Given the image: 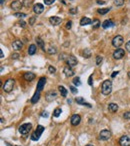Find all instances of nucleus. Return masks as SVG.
<instances>
[{
  "instance_id": "f257e3e1",
  "label": "nucleus",
  "mask_w": 130,
  "mask_h": 146,
  "mask_svg": "<svg viewBox=\"0 0 130 146\" xmlns=\"http://www.w3.org/2000/svg\"><path fill=\"white\" fill-rule=\"evenodd\" d=\"M112 91V82L110 80H105L101 86V92L104 95H109Z\"/></svg>"
},
{
  "instance_id": "f03ea898",
  "label": "nucleus",
  "mask_w": 130,
  "mask_h": 146,
  "mask_svg": "<svg viewBox=\"0 0 130 146\" xmlns=\"http://www.w3.org/2000/svg\"><path fill=\"white\" fill-rule=\"evenodd\" d=\"M43 131H44V127L41 126V125H38L37 128H36V130H35V131L33 132V134L31 135V139H32L33 141L39 140V138H40V136L42 135Z\"/></svg>"
},
{
  "instance_id": "7ed1b4c3",
  "label": "nucleus",
  "mask_w": 130,
  "mask_h": 146,
  "mask_svg": "<svg viewBox=\"0 0 130 146\" xmlns=\"http://www.w3.org/2000/svg\"><path fill=\"white\" fill-rule=\"evenodd\" d=\"M14 83H15V80H14V79H7V80L5 81L3 87H2L3 90H4L5 92H10V91H12V89H13V87H14Z\"/></svg>"
},
{
  "instance_id": "20e7f679",
  "label": "nucleus",
  "mask_w": 130,
  "mask_h": 146,
  "mask_svg": "<svg viewBox=\"0 0 130 146\" xmlns=\"http://www.w3.org/2000/svg\"><path fill=\"white\" fill-rule=\"evenodd\" d=\"M31 128H32V125L30 123H24L19 127V132L22 135H26L31 130Z\"/></svg>"
},
{
  "instance_id": "39448f33",
  "label": "nucleus",
  "mask_w": 130,
  "mask_h": 146,
  "mask_svg": "<svg viewBox=\"0 0 130 146\" xmlns=\"http://www.w3.org/2000/svg\"><path fill=\"white\" fill-rule=\"evenodd\" d=\"M111 138V132L107 129H104L100 132L99 134V139L100 140H103V141H106V140H109Z\"/></svg>"
},
{
  "instance_id": "423d86ee",
  "label": "nucleus",
  "mask_w": 130,
  "mask_h": 146,
  "mask_svg": "<svg viewBox=\"0 0 130 146\" xmlns=\"http://www.w3.org/2000/svg\"><path fill=\"white\" fill-rule=\"evenodd\" d=\"M123 37L121 35H116L113 39H112V45L114 47H120L123 44Z\"/></svg>"
},
{
  "instance_id": "0eeeda50",
  "label": "nucleus",
  "mask_w": 130,
  "mask_h": 146,
  "mask_svg": "<svg viewBox=\"0 0 130 146\" xmlns=\"http://www.w3.org/2000/svg\"><path fill=\"white\" fill-rule=\"evenodd\" d=\"M124 55H125V51L124 49H121V48H118L113 52V57L115 59H121L124 57Z\"/></svg>"
},
{
  "instance_id": "6e6552de",
  "label": "nucleus",
  "mask_w": 130,
  "mask_h": 146,
  "mask_svg": "<svg viewBox=\"0 0 130 146\" xmlns=\"http://www.w3.org/2000/svg\"><path fill=\"white\" fill-rule=\"evenodd\" d=\"M119 144L120 146H130V137L127 135H123L119 139Z\"/></svg>"
},
{
  "instance_id": "1a4fd4ad",
  "label": "nucleus",
  "mask_w": 130,
  "mask_h": 146,
  "mask_svg": "<svg viewBox=\"0 0 130 146\" xmlns=\"http://www.w3.org/2000/svg\"><path fill=\"white\" fill-rule=\"evenodd\" d=\"M80 121H81V117H80V115H78V114L72 115V117H71V119H70V122H71V124H72L73 126L79 125Z\"/></svg>"
},
{
  "instance_id": "9d476101",
  "label": "nucleus",
  "mask_w": 130,
  "mask_h": 146,
  "mask_svg": "<svg viewBox=\"0 0 130 146\" xmlns=\"http://www.w3.org/2000/svg\"><path fill=\"white\" fill-rule=\"evenodd\" d=\"M22 6H23V3H21L19 0H15V1H13V2L11 3V8H12L13 10H15V11L20 10V9L22 8Z\"/></svg>"
},
{
  "instance_id": "9b49d317",
  "label": "nucleus",
  "mask_w": 130,
  "mask_h": 146,
  "mask_svg": "<svg viewBox=\"0 0 130 146\" xmlns=\"http://www.w3.org/2000/svg\"><path fill=\"white\" fill-rule=\"evenodd\" d=\"M33 11L36 13V14H41L43 11H44V6L40 3H36L34 6H33Z\"/></svg>"
},
{
  "instance_id": "f8f14e48",
  "label": "nucleus",
  "mask_w": 130,
  "mask_h": 146,
  "mask_svg": "<svg viewBox=\"0 0 130 146\" xmlns=\"http://www.w3.org/2000/svg\"><path fill=\"white\" fill-rule=\"evenodd\" d=\"M49 22H50L52 25L57 26V25H59V24L62 22V19H61L60 17H57V16H52V17L49 18Z\"/></svg>"
},
{
  "instance_id": "ddd939ff",
  "label": "nucleus",
  "mask_w": 130,
  "mask_h": 146,
  "mask_svg": "<svg viewBox=\"0 0 130 146\" xmlns=\"http://www.w3.org/2000/svg\"><path fill=\"white\" fill-rule=\"evenodd\" d=\"M66 62H67V64H68V66L73 67V66H76V64H77V59H76V57L70 55V56H68Z\"/></svg>"
},
{
  "instance_id": "4468645a",
  "label": "nucleus",
  "mask_w": 130,
  "mask_h": 146,
  "mask_svg": "<svg viewBox=\"0 0 130 146\" xmlns=\"http://www.w3.org/2000/svg\"><path fill=\"white\" fill-rule=\"evenodd\" d=\"M46 84V78L45 77H41L38 81V84H37V91L41 92V90L44 88V85Z\"/></svg>"
},
{
  "instance_id": "2eb2a0df",
  "label": "nucleus",
  "mask_w": 130,
  "mask_h": 146,
  "mask_svg": "<svg viewBox=\"0 0 130 146\" xmlns=\"http://www.w3.org/2000/svg\"><path fill=\"white\" fill-rule=\"evenodd\" d=\"M56 96H57V94H56L55 91H49V92L46 94V100H47L48 102H50V101L54 100V99L56 98Z\"/></svg>"
},
{
  "instance_id": "dca6fc26",
  "label": "nucleus",
  "mask_w": 130,
  "mask_h": 146,
  "mask_svg": "<svg viewBox=\"0 0 130 146\" xmlns=\"http://www.w3.org/2000/svg\"><path fill=\"white\" fill-rule=\"evenodd\" d=\"M63 72H64V74L67 76V77H71V76H73V75H74V71H73L72 67H70V66H68V65L64 67Z\"/></svg>"
},
{
  "instance_id": "f3484780",
  "label": "nucleus",
  "mask_w": 130,
  "mask_h": 146,
  "mask_svg": "<svg viewBox=\"0 0 130 146\" xmlns=\"http://www.w3.org/2000/svg\"><path fill=\"white\" fill-rule=\"evenodd\" d=\"M22 46H23V43H22L20 40H15V41H13V43H12V47H13V49H15V50H20V49L22 48Z\"/></svg>"
},
{
  "instance_id": "a211bd4d",
  "label": "nucleus",
  "mask_w": 130,
  "mask_h": 146,
  "mask_svg": "<svg viewBox=\"0 0 130 146\" xmlns=\"http://www.w3.org/2000/svg\"><path fill=\"white\" fill-rule=\"evenodd\" d=\"M24 79L26 80V81H32V80H34L35 79V74L34 73H32V72H26V73H24Z\"/></svg>"
},
{
  "instance_id": "6ab92c4d",
  "label": "nucleus",
  "mask_w": 130,
  "mask_h": 146,
  "mask_svg": "<svg viewBox=\"0 0 130 146\" xmlns=\"http://www.w3.org/2000/svg\"><path fill=\"white\" fill-rule=\"evenodd\" d=\"M101 25H102V27H103L104 29H107V28H110V27L114 26V22H113L112 20L108 19V20H105Z\"/></svg>"
},
{
  "instance_id": "aec40b11",
  "label": "nucleus",
  "mask_w": 130,
  "mask_h": 146,
  "mask_svg": "<svg viewBox=\"0 0 130 146\" xmlns=\"http://www.w3.org/2000/svg\"><path fill=\"white\" fill-rule=\"evenodd\" d=\"M92 23V20L88 17H82L80 20V25L81 26H85V25H89Z\"/></svg>"
},
{
  "instance_id": "412c9836",
  "label": "nucleus",
  "mask_w": 130,
  "mask_h": 146,
  "mask_svg": "<svg viewBox=\"0 0 130 146\" xmlns=\"http://www.w3.org/2000/svg\"><path fill=\"white\" fill-rule=\"evenodd\" d=\"M36 50H37V46L35 44H31L28 48V54L29 55H34L36 53Z\"/></svg>"
},
{
  "instance_id": "4be33fe9",
  "label": "nucleus",
  "mask_w": 130,
  "mask_h": 146,
  "mask_svg": "<svg viewBox=\"0 0 130 146\" xmlns=\"http://www.w3.org/2000/svg\"><path fill=\"white\" fill-rule=\"evenodd\" d=\"M76 102H77L78 104L85 105V106H87V107H91V105H90L89 103H86V102H85V100H84L82 97H77V98H76Z\"/></svg>"
},
{
  "instance_id": "5701e85b",
  "label": "nucleus",
  "mask_w": 130,
  "mask_h": 146,
  "mask_svg": "<svg viewBox=\"0 0 130 146\" xmlns=\"http://www.w3.org/2000/svg\"><path fill=\"white\" fill-rule=\"evenodd\" d=\"M108 109H109L110 112H116L118 110V105L115 104V103H110L108 105Z\"/></svg>"
},
{
  "instance_id": "b1692460",
  "label": "nucleus",
  "mask_w": 130,
  "mask_h": 146,
  "mask_svg": "<svg viewBox=\"0 0 130 146\" xmlns=\"http://www.w3.org/2000/svg\"><path fill=\"white\" fill-rule=\"evenodd\" d=\"M39 98H40V92H39V91H36L35 94L33 95L32 99H31V102H32V103H36V102H38Z\"/></svg>"
},
{
  "instance_id": "393cba45",
  "label": "nucleus",
  "mask_w": 130,
  "mask_h": 146,
  "mask_svg": "<svg viewBox=\"0 0 130 146\" xmlns=\"http://www.w3.org/2000/svg\"><path fill=\"white\" fill-rule=\"evenodd\" d=\"M58 90H59V92H60L61 96H63V97H65V96L67 95V90L65 89L64 86H59V87H58Z\"/></svg>"
},
{
  "instance_id": "a878e982",
  "label": "nucleus",
  "mask_w": 130,
  "mask_h": 146,
  "mask_svg": "<svg viewBox=\"0 0 130 146\" xmlns=\"http://www.w3.org/2000/svg\"><path fill=\"white\" fill-rule=\"evenodd\" d=\"M36 41H37V44L40 46V48L44 51V50H45V48H44V42L42 41V39H41L40 37H37V38H36Z\"/></svg>"
},
{
  "instance_id": "bb28decb",
  "label": "nucleus",
  "mask_w": 130,
  "mask_h": 146,
  "mask_svg": "<svg viewBox=\"0 0 130 146\" xmlns=\"http://www.w3.org/2000/svg\"><path fill=\"white\" fill-rule=\"evenodd\" d=\"M109 11H110V8H101V9H98L97 10V12L99 14H101V15H104V14L108 13Z\"/></svg>"
},
{
  "instance_id": "cd10ccee",
  "label": "nucleus",
  "mask_w": 130,
  "mask_h": 146,
  "mask_svg": "<svg viewBox=\"0 0 130 146\" xmlns=\"http://www.w3.org/2000/svg\"><path fill=\"white\" fill-rule=\"evenodd\" d=\"M99 26H100V21H99L98 19H95V20H93V21H92V27H93L94 29L98 28Z\"/></svg>"
},
{
  "instance_id": "c85d7f7f",
  "label": "nucleus",
  "mask_w": 130,
  "mask_h": 146,
  "mask_svg": "<svg viewBox=\"0 0 130 146\" xmlns=\"http://www.w3.org/2000/svg\"><path fill=\"white\" fill-rule=\"evenodd\" d=\"M32 0H23V6L24 7H26V8H28V7H30L31 5H32Z\"/></svg>"
},
{
  "instance_id": "c756f323",
  "label": "nucleus",
  "mask_w": 130,
  "mask_h": 146,
  "mask_svg": "<svg viewBox=\"0 0 130 146\" xmlns=\"http://www.w3.org/2000/svg\"><path fill=\"white\" fill-rule=\"evenodd\" d=\"M61 112H62V110H61L60 108H56V109L53 111V116H54V117H59L60 114H61Z\"/></svg>"
},
{
  "instance_id": "7c9ffc66",
  "label": "nucleus",
  "mask_w": 130,
  "mask_h": 146,
  "mask_svg": "<svg viewBox=\"0 0 130 146\" xmlns=\"http://www.w3.org/2000/svg\"><path fill=\"white\" fill-rule=\"evenodd\" d=\"M14 16H15V17H17V18H24V17H26L27 15H26L25 13H21V12H15V13H14Z\"/></svg>"
},
{
  "instance_id": "2f4dec72",
  "label": "nucleus",
  "mask_w": 130,
  "mask_h": 146,
  "mask_svg": "<svg viewBox=\"0 0 130 146\" xmlns=\"http://www.w3.org/2000/svg\"><path fill=\"white\" fill-rule=\"evenodd\" d=\"M83 55L85 58H89L91 56V52L89 49H84V52H83Z\"/></svg>"
},
{
  "instance_id": "473e14b6",
  "label": "nucleus",
  "mask_w": 130,
  "mask_h": 146,
  "mask_svg": "<svg viewBox=\"0 0 130 146\" xmlns=\"http://www.w3.org/2000/svg\"><path fill=\"white\" fill-rule=\"evenodd\" d=\"M56 48L55 47H49L48 49H47V53H49V54H55L56 53Z\"/></svg>"
},
{
  "instance_id": "72a5a7b5",
  "label": "nucleus",
  "mask_w": 130,
  "mask_h": 146,
  "mask_svg": "<svg viewBox=\"0 0 130 146\" xmlns=\"http://www.w3.org/2000/svg\"><path fill=\"white\" fill-rule=\"evenodd\" d=\"M73 83H74V85H76V86H80V85H81L80 78H79V77H75V78L73 79Z\"/></svg>"
},
{
  "instance_id": "f704fd0d",
  "label": "nucleus",
  "mask_w": 130,
  "mask_h": 146,
  "mask_svg": "<svg viewBox=\"0 0 130 146\" xmlns=\"http://www.w3.org/2000/svg\"><path fill=\"white\" fill-rule=\"evenodd\" d=\"M114 4L116 6H122L124 4V0H114Z\"/></svg>"
},
{
  "instance_id": "c9c22d12",
  "label": "nucleus",
  "mask_w": 130,
  "mask_h": 146,
  "mask_svg": "<svg viewBox=\"0 0 130 146\" xmlns=\"http://www.w3.org/2000/svg\"><path fill=\"white\" fill-rule=\"evenodd\" d=\"M102 60H103V58H102L101 56H97V57H96V64H97V65H100L101 62H102Z\"/></svg>"
},
{
  "instance_id": "e433bc0d",
  "label": "nucleus",
  "mask_w": 130,
  "mask_h": 146,
  "mask_svg": "<svg viewBox=\"0 0 130 146\" xmlns=\"http://www.w3.org/2000/svg\"><path fill=\"white\" fill-rule=\"evenodd\" d=\"M43 1H44V4L46 5H52L55 2V0H43Z\"/></svg>"
},
{
  "instance_id": "4c0bfd02",
  "label": "nucleus",
  "mask_w": 130,
  "mask_h": 146,
  "mask_svg": "<svg viewBox=\"0 0 130 146\" xmlns=\"http://www.w3.org/2000/svg\"><path fill=\"white\" fill-rule=\"evenodd\" d=\"M65 27H66V29H68V30L71 29V27H72V22H71V21H68V22L66 23V26H65Z\"/></svg>"
},
{
  "instance_id": "58836bf2",
  "label": "nucleus",
  "mask_w": 130,
  "mask_h": 146,
  "mask_svg": "<svg viewBox=\"0 0 130 146\" xmlns=\"http://www.w3.org/2000/svg\"><path fill=\"white\" fill-rule=\"evenodd\" d=\"M48 70H49V72L50 73L56 72V69H55V67H53V66H49V67H48Z\"/></svg>"
},
{
  "instance_id": "ea45409f",
  "label": "nucleus",
  "mask_w": 130,
  "mask_h": 146,
  "mask_svg": "<svg viewBox=\"0 0 130 146\" xmlns=\"http://www.w3.org/2000/svg\"><path fill=\"white\" fill-rule=\"evenodd\" d=\"M70 90H71V92H72L73 94H76V93H77V89H76L74 86H70Z\"/></svg>"
},
{
  "instance_id": "a19ab883",
  "label": "nucleus",
  "mask_w": 130,
  "mask_h": 146,
  "mask_svg": "<svg viewBox=\"0 0 130 146\" xmlns=\"http://www.w3.org/2000/svg\"><path fill=\"white\" fill-rule=\"evenodd\" d=\"M123 116H124V118H125V119H130V112L129 111H128V112H125Z\"/></svg>"
},
{
  "instance_id": "79ce46f5",
  "label": "nucleus",
  "mask_w": 130,
  "mask_h": 146,
  "mask_svg": "<svg viewBox=\"0 0 130 146\" xmlns=\"http://www.w3.org/2000/svg\"><path fill=\"white\" fill-rule=\"evenodd\" d=\"M69 12H70L71 14H76V13H77V9H76V8H71V9L69 10Z\"/></svg>"
},
{
  "instance_id": "37998d69",
  "label": "nucleus",
  "mask_w": 130,
  "mask_h": 146,
  "mask_svg": "<svg viewBox=\"0 0 130 146\" xmlns=\"http://www.w3.org/2000/svg\"><path fill=\"white\" fill-rule=\"evenodd\" d=\"M19 25H20L21 27H25V26H26V23H25L23 20H20V21H19Z\"/></svg>"
},
{
  "instance_id": "c03bdc74",
  "label": "nucleus",
  "mask_w": 130,
  "mask_h": 146,
  "mask_svg": "<svg viewBox=\"0 0 130 146\" xmlns=\"http://www.w3.org/2000/svg\"><path fill=\"white\" fill-rule=\"evenodd\" d=\"M92 83H93V78H92V75H91V76H89V79H88V84H89V85H92Z\"/></svg>"
},
{
  "instance_id": "a18cd8bd",
  "label": "nucleus",
  "mask_w": 130,
  "mask_h": 146,
  "mask_svg": "<svg viewBox=\"0 0 130 146\" xmlns=\"http://www.w3.org/2000/svg\"><path fill=\"white\" fill-rule=\"evenodd\" d=\"M41 116H42V117H45V118H47V117L49 116V114H48V112H46V111H45V112H42Z\"/></svg>"
},
{
  "instance_id": "49530a36",
  "label": "nucleus",
  "mask_w": 130,
  "mask_h": 146,
  "mask_svg": "<svg viewBox=\"0 0 130 146\" xmlns=\"http://www.w3.org/2000/svg\"><path fill=\"white\" fill-rule=\"evenodd\" d=\"M36 20V17H32L31 19H30V21H29V23H30V25H33V23H34V21Z\"/></svg>"
},
{
  "instance_id": "de8ad7c7",
  "label": "nucleus",
  "mask_w": 130,
  "mask_h": 146,
  "mask_svg": "<svg viewBox=\"0 0 130 146\" xmlns=\"http://www.w3.org/2000/svg\"><path fill=\"white\" fill-rule=\"evenodd\" d=\"M125 47H126L127 51H129V52H130V40L128 41V42H127V43H126V46H125Z\"/></svg>"
},
{
  "instance_id": "09e8293b",
  "label": "nucleus",
  "mask_w": 130,
  "mask_h": 146,
  "mask_svg": "<svg viewBox=\"0 0 130 146\" xmlns=\"http://www.w3.org/2000/svg\"><path fill=\"white\" fill-rule=\"evenodd\" d=\"M118 71H114V72L112 73V75H111V77H112V78H114V77H115V76H117V74H118Z\"/></svg>"
},
{
  "instance_id": "8fccbe9b",
  "label": "nucleus",
  "mask_w": 130,
  "mask_h": 146,
  "mask_svg": "<svg viewBox=\"0 0 130 146\" xmlns=\"http://www.w3.org/2000/svg\"><path fill=\"white\" fill-rule=\"evenodd\" d=\"M19 57V55L17 54V53H15V54H12V58L13 59H16V58H18Z\"/></svg>"
},
{
  "instance_id": "3c124183",
  "label": "nucleus",
  "mask_w": 130,
  "mask_h": 146,
  "mask_svg": "<svg viewBox=\"0 0 130 146\" xmlns=\"http://www.w3.org/2000/svg\"><path fill=\"white\" fill-rule=\"evenodd\" d=\"M97 3H98V4H104V3H105V1H102V0H98V1H97Z\"/></svg>"
},
{
  "instance_id": "603ef678",
  "label": "nucleus",
  "mask_w": 130,
  "mask_h": 146,
  "mask_svg": "<svg viewBox=\"0 0 130 146\" xmlns=\"http://www.w3.org/2000/svg\"><path fill=\"white\" fill-rule=\"evenodd\" d=\"M0 56H1V58H3V57H4V55H3V52H2V50L0 51Z\"/></svg>"
},
{
  "instance_id": "864d4df0",
  "label": "nucleus",
  "mask_w": 130,
  "mask_h": 146,
  "mask_svg": "<svg viewBox=\"0 0 130 146\" xmlns=\"http://www.w3.org/2000/svg\"><path fill=\"white\" fill-rule=\"evenodd\" d=\"M4 1H5V0H1V2H0V3H1V5H3V3H4Z\"/></svg>"
},
{
  "instance_id": "5fc2aeb1",
  "label": "nucleus",
  "mask_w": 130,
  "mask_h": 146,
  "mask_svg": "<svg viewBox=\"0 0 130 146\" xmlns=\"http://www.w3.org/2000/svg\"><path fill=\"white\" fill-rule=\"evenodd\" d=\"M128 77H129V78H130V71H129V72H128Z\"/></svg>"
},
{
  "instance_id": "6e6d98bb",
  "label": "nucleus",
  "mask_w": 130,
  "mask_h": 146,
  "mask_svg": "<svg viewBox=\"0 0 130 146\" xmlns=\"http://www.w3.org/2000/svg\"><path fill=\"white\" fill-rule=\"evenodd\" d=\"M86 146H93V145H91V144H88V145H86Z\"/></svg>"
},
{
  "instance_id": "4d7b16f0",
  "label": "nucleus",
  "mask_w": 130,
  "mask_h": 146,
  "mask_svg": "<svg viewBox=\"0 0 130 146\" xmlns=\"http://www.w3.org/2000/svg\"><path fill=\"white\" fill-rule=\"evenodd\" d=\"M129 1H130V0H129Z\"/></svg>"
}]
</instances>
